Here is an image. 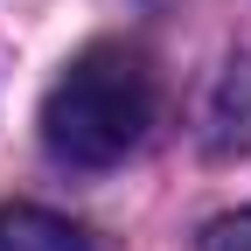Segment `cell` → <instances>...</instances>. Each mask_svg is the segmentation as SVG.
Wrapping results in <instances>:
<instances>
[{"label":"cell","instance_id":"obj_4","mask_svg":"<svg viewBox=\"0 0 251 251\" xmlns=\"http://www.w3.org/2000/svg\"><path fill=\"white\" fill-rule=\"evenodd\" d=\"M188 251H251V209H230V216H209L196 230Z\"/></svg>","mask_w":251,"mask_h":251},{"label":"cell","instance_id":"obj_1","mask_svg":"<svg viewBox=\"0 0 251 251\" xmlns=\"http://www.w3.org/2000/svg\"><path fill=\"white\" fill-rule=\"evenodd\" d=\"M153 70L126 42H91L63 63L42 98V147L63 168H119L153 126Z\"/></svg>","mask_w":251,"mask_h":251},{"label":"cell","instance_id":"obj_3","mask_svg":"<svg viewBox=\"0 0 251 251\" xmlns=\"http://www.w3.org/2000/svg\"><path fill=\"white\" fill-rule=\"evenodd\" d=\"M0 251H105V244L42 202H7L0 209Z\"/></svg>","mask_w":251,"mask_h":251},{"label":"cell","instance_id":"obj_2","mask_svg":"<svg viewBox=\"0 0 251 251\" xmlns=\"http://www.w3.org/2000/svg\"><path fill=\"white\" fill-rule=\"evenodd\" d=\"M202 147L209 153H251V56H230L224 77L209 91V112H202Z\"/></svg>","mask_w":251,"mask_h":251}]
</instances>
